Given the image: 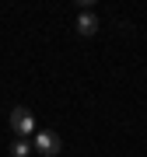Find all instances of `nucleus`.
<instances>
[{
	"label": "nucleus",
	"mask_w": 147,
	"mask_h": 157,
	"mask_svg": "<svg viewBox=\"0 0 147 157\" xmlns=\"http://www.w3.org/2000/svg\"><path fill=\"white\" fill-rule=\"evenodd\" d=\"M11 129L18 133V140H25V136L35 129V122H32V112H28V108H21V105H18L14 112H11Z\"/></svg>",
	"instance_id": "2"
},
{
	"label": "nucleus",
	"mask_w": 147,
	"mask_h": 157,
	"mask_svg": "<svg viewBox=\"0 0 147 157\" xmlns=\"http://www.w3.org/2000/svg\"><path fill=\"white\" fill-rule=\"evenodd\" d=\"M28 150H32V147L25 143V140H14L11 143V157H28Z\"/></svg>",
	"instance_id": "4"
},
{
	"label": "nucleus",
	"mask_w": 147,
	"mask_h": 157,
	"mask_svg": "<svg viewBox=\"0 0 147 157\" xmlns=\"http://www.w3.org/2000/svg\"><path fill=\"white\" fill-rule=\"evenodd\" d=\"M77 32H81V35H95V32H98V17L91 14V11H84V14L77 17Z\"/></svg>",
	"instance_id": "3"
},
{
	"label": "nucleus",
	"mask_w": 147,
	"mask_h": 157,
	"mask_svg": "<svg viewBox=\"0 0 147 157\" xmlns=\"http://www.w3.org/2000/svg\"><path fill=\"white\" fill-rule=\"evenodd\" d=\"M35 150H39L42 157H56V154L63 150L60 133H53V129H42V133H35Z\"/></svg>",
	"instance_id": "1"
}]
</instances>
